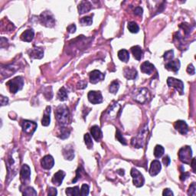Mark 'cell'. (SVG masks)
<instances>
[{
	"instance_id": "cell-1",
	"label": "cell",
	"mask_w": 196,
	"mask_h": 196,
	"mask_svg": "<svg viewBox=\"0 0 196 196\" xmlns=\"http://www.w3.org/2000/svg\"><path fill=\"white\" fill-rule=\"evenodd\" d=\"M69 109L66 105H60L55 111V116L58 122L61 126H66L69 122Z\"/></svg>"
},
{
	"instance_id": "cell-2",
	"label": "cell",
	"mask_w": 196,
	"mask_h": 196,
	"mask_svg": "<svg viewBox=\"0 0 196 196\" xmlns=\"http://www.w3.org/2000/svg\"><path fill=\"white\" fill-rule=\"evenodd\" d=\"M148 133H149L148 126H145L142 127L140 130V133L137 135V137H133L132 139V145L136 148H142L144 146V144H145L146 140H147Z\"/></svg>"
},
{
	"instance_id": "cell-3",
	"label": "cell",
	"mask_w": 196,
	"mask_h": 196,
	"mask_svg": "<svg viewBox=\"0 0 196 196\" xmlns=\"http://www.w3.org/2000/svg\"><path fill=\"white\" fill-rule=\"evenodd\" d=\"M133 99L140 104H145L150 100V92L145 87L137 89L133 93Z\"/></svg>"
},
{
	"instance_id": "cell-4",
	"label": "cell",
	"mask_w": 196,
	"mask_h": 196,
	"mask_svg": "<svg viewBox=\"0 0 196 196\" xmlns=\"http://www.w3.org/2000/svg\"><path fill=\"white\" fill-rule=\"evenodd\" d=\"M24 80L22 77L18 76L10 80L6 83V85L8 87L10 92L12 94H16L18 90H20L23 87Z\"/></svg>"
},
{
	"instance_id": "cell-5",
	"label": "cell",
	"mask_w": 196,
	"mask_h": 196,
	"mask_svg": "<svg viewBox=\"0 0 196 196\" xmlns=\"http://www.w3.org/2000/svg\"><path fill=\"white\" fill-rule=\"evenodd\" d=\"M192 157V148L189 146L182 147L178 151V158L182 162L185 164H190Z\"/></svg>"
},
{
	"instance_id": "cell-6",
	"label": "cell",
	"mask_w": 196,
	"mask_h": 196,
	"mask_svg": "<svg viewBox=\"0 0 196 196\" xmlns=\"http://www.w3.org/2000/svg\"><path fill=\"white\" fill-rule=\"evenodd\" d=\"M40 22L46 27H53L55 25V19L49 12H44L40 15Z\"/></svg>"
},
{
	"instance_id": "cell-7",
	"label": "cell",
	"mask_w": 196,
	"mask_h": 196,
	"mask_svg": "<svg viewBox=\"0 0 196 196\" xmlns=\"http://www.w3.org/2000/svg\"><path fill=\"white\" fill-rule=\"evenodd\" d=\"M130 174H131L132 177H133V184L135 186H137V188H140V187H142L144 185L145 178H144L143 175L141 174L138 170L136 169L135 168H133L131 169Z\"/></svg>"
},
{
	"instance_id": "cell-8",
	"label": "cell",
	"mask_w": 196,
	"mask_h": 196,
	"mask_svg": "<svg viewBox=\"0 0 196 196\" xmlns=\"http://www.w3.org/2000/svg\"><path fill=\"white\" fill-rule=\"evenodd\" d=\"M21 125L24 133L28 134V135L33 134L37 129V124L35 122L30 121V120H23Z\"/></svg>"
},
{
	"instance_id": "cell-9",
	"label": "cell",
	"mask_w": 196,
	"mask_h": 196,
	"mask_svg": "<svg viewBox=\"0 0 196 196\" xmlns=\"http://www.w3.org/2000/svg\"><path fill=\"white\" fill-rule=\"evenodd\" d=\"M167 84L169 87H173L181 95L183 94L184 92V84L181 80L173 78V77H168L167 80Z\"/></svg>"
},
{
	"instance_id": "cell-10",
	"label": "cell",
	"mask_w": 196,
	"mask_h": 196,
	"mask_svg": "<svg viewBox=\"0 0 196 196\" xmlns=\"http://www.w3.org/2000/svg\"><path fill=\"white\" fill-rule=\"evenodd\" d=\"M89 101L93 104H101L103 102V96L100 91L91 90L87 94Z\"/></svg>"
},
{
	"instance_id": "cell-11",
	"label": "cell",
	"mask_w": 196,
	"mask_h": 196,
	"mask_svg": "<svg viewBox=\"0 0 196 196\" xmlns=\"http://www.w3.org/2000/svg\"><path fill=\"white\" fill-rule=\"evenodd\" d=\"M104 75L101 73L100 70H94L90 74V82L91 84H97L104 79Z\"/></svg>"
},
{
	"instance_id": "cell-12",
	"label": "cell",
	"mask_w": 196,
	"mask_h": 196,
	"mask_svg": "<svg viewBox=\"0 0 196 196\" xmlns=\"http://www.w3.org/2000/svg\"><path fill=\"white\" fill-rule=\"evenodd\" d=\"M41 164L44 169H51L54 165V158L50 155H47L42 158L41 160Z\"/></svg>"
},
{
	"instance_id": "cell-13",
	"label": "cell",
	"mask_w": 196,
	"mask_h": 196,
	"mask_svg": "<svg viewBox=\"0 0 196 196\" xmlns=\"http://www.w3.org/2000/svg\"><path fill=\"white\" fill-rule=\"evenodd\" d=\"M175 128L178 133L182 135H185L188 131V127L187 123L183 120H178L175 123Z\"/></svg>"
},
{
	"instance_id": "cell-14",
	"label": "cell",
	"mask_w": 196,
	"mask_h": 196,
	"mask_svg": "<svg viewBox=\"0 0 196 196\" xmlns=\"http://www.w3.org/2000/svg\"><path fill=\"white\" fill-rule=\"evenodd\" d=\"M162 166L159 160H153L151 162L150 168H149V174L151 176H156L161 171Z\"/></svg>"
},
{
	"instance_id": "cell-15",
	"label": "cell",
	"mask_w": 196,
	"mask_h": 196,
	"mask_svg": "<svg viewBox=\"0 0 196 196\" xmlns=\"http://www.w3.org/2000/svg\"><path fill=\"white\" fill-rule=\"evenodd\" d=\"M31 175V169L28 165H23L20 173V176H21V180L23 182H29L30 180Z\"/></svg>"
},
{
	"instance_id": "cell-16",
	"label": "cell",
	"mask_w": 196,
	"mask_h": 196,
	"mask_svg": "<svg viewBox=\"0 0 196 196\" xmlns=\"http://www.w3.org/2000/svg\"><path fill=\"white\" fill-rule=\"evenodd\" d=\"M123 75L127 80H135L137 77V71L135 68L126 67L123 70Z\"/></svg>"
},
{
	"instance_id": "cell-17",
	"label": "cell",
	"mask_w": 196,
	"mask_h": 196,
	"mask_svg": "<svg viewBox=\"0 0 196 196\" xmlns=\"http://www.w3.org/2000/svg\"><path fill=\"white\" fill-rule=\"evenodd\" d=\"M64 177H65L64 172L59 170V171L57 172L54 175L51 181H52V183L54 184V185H57V186H59V185H61V183H62Z\"/></svg>"
},
{
	"instance_id": "cell-18",
	"label": "cell",
	"mask_w": 196,
	"mask_h": 196,
	"mask_svg": "<svg viewBox=\"0 0 196 196\" xmlns=\"http://www.w3.org/2000/svg\"><path fill=\"white\" fill-rule=\"evenodd\" d=\"M44 54V51L42 48L34 47L33 49H31L29 52V56L30 58H34V59H41Z\"/></svg>"
},
{
	"instance_id": "cell-19",
	"label": "cell",
	"mask_w": 196,
	"mask_h": 196,
	"mask_svg": "<svg viewBox=\"0 0 196 196\" xmlns=\"http://www.w3.org/2000/svg\"><path fill=\"white\" fill-rule=\"evenodd\" d=\"M140 70L142 73L147 74V75H151L155 70V66L152 64H151L149 61H145L141 64Z\"/></svg>"
},
{
	"instance_id": "cell-20",
	"label": "cell",
	"mask_w": 196,
	"mask_h": 196,
	"mask_svg": "<svg viewBox=\"0 0 196 196\" xmlns=\"http://www.w3.org/2000/svg\"><path fill=\"white\" fill-rule=\"evenodd\" d=\"M92 8V5L90 2L88 1H82L78 6V12L79 14H84V13H87Z\"/></svg>"
},
{
	"instance_id": "cell-21",
	"label": "cell",
	"mask_w": 196,
	"mask_h": 196,
	"mask_svg": "<svg viewBox=\"0 0 196 196\" xmlns=\"http://www.w3.org/2000/svg\"><path fill=\"white\" fill-rule=\"evenodd\" d=\"M90 133L92 135V137H94V140H95V141H97V142H100V140L103 137L102 131H101V128L98 126H93L91 127Z\"/></svg>"
},
{
	"instance_id": "cell-22",
	"label": "cell",
	"mask_w": 196,
	"mask_h": 196,
	"mask_svg": "<svg viewBox=\"0 0 196 196\" xmlns=\"http://www.w3.org/2000/svg\"><path fill=\"white\" fill-rule=\"evenodd\" d=\"M165 68L167 70L177 72L180 68V61H178V60L168 61V62L166 64V65H165Z\"/></svg>"
},
{
	"instance_id": "cell-23",
	"label": "cell",
	"mask_w": 196,
	"mask_h": 196,
	"mask_svg": "<svg viewBox=\"0 0 196 196\" xmlns=\"http://www.w3.org/2000/svg\"><path fill=\"white\" fill-rule=\"evenodd\" d=\"M34 35H35V32L32 29H28V30L25 31L21 35V39L23 42H30L33 40Z\"/></svg>"
},
{
	"instance_id": "cell-24",
	"label": "cell",
	"mask_w": 196,
	"mask_h": 196,
	"mask_svg": "<svg viewBox=\"0 0 196 196\" xmlns=\"http://www.w3.org/2000/svg\"><path fill=\"white\" fill-rule=\"evenodd\" d=\"M50 114H51V106H47L45 109V111H44V116H43L42 120V126H48L50 124V122H51Z\"/></svg>"
},
{
	"instance_id": "cell-25",
	"label": "cell",
	"mask_w": 196,
	"mask_h": 196,
	"mask_svg": "<svg viewBox=\"0 0 196 196\" xmlns=\"http://www.w3.org/2000/svg\"><path fill=\"white\" fill-rule=\"evenodd\" d=\"M131 51L133 53V55L137 61L141 60L142 57V50L139 45L133 46L131 48Z\"/></svg>"
},
{
	"instance_id": "cell-26",
	"label": "cell",
	"mask_w": 196,
	"mask_h": 196,
	"mask_svg": "<svg viewBox=\"0 0 196 196\" xmlns=\"http://www.w3.org/2000/svg\"><path fill=\"white\" fill-rule=\"evenodd\" d=\"M120 110V105L118 104H115L114 105H113L107 111V114L111 119H113V118L116 117L117 116V112Z\"/></svg>"
},
{
	"instance_id": "cell-27",
	"label": "cell",
	"mask_w": 196,
	"mask_h": 196,
	"mask_svg": "<svg viewBox=\"0 0 196 196\" xmlns=\"http://www.w3.org/2000/svg\"><path fill=\"white\" fill-rule=\"evenodd\" d=\"M118 58L120 61H123V62H128L129 59H130V53L126 49H122L118 51Z\"/></svg>"
},
{
	"instance_id": "cell-28",
	"label": "cell",
	"mask_w": 196,
	"mask_h": 196,
	"mask_svg": "<svg viewBox=\"0 0 196 196\" xmlns=\"http://www.w3.org/2000/svg\"><path fill=\"white\" fill-rule=\"evenodd\" d=\"M64 156L67 160H72L73 158L75 157V153H74V150L71 147L65 148L64 149Z\"/></svg>"
},
{
	"instance_id": "cell-29",
	"label": "cell",
	"mask_w": 196,
	"mask_h": 196,
	"mask_svg": "<svg viewBox=\"0 0 196 196\" xmlns=\"http://www.w3.org/2000/svg\"><path fill=\"white\" fill-rule=\"evenodd\" d=\"M127 28H128L129 31L131 33H137L140 31V27H139V25L135 22H129L128 25H127Z\"/></svg>"
},
{
	"instance_id": "cell-30",
	"label": "cell",
	"mask_w": 196,
	"mask_h": 196,
	"mask_svg": "<svg viewBox=\"0 0 196 196\" xmlns=\"http://www.w3.org/2000/svg\"><path fill=\"white\" fill-rule=\"evenodd\" d=\"M66 194L70 196H77L80 195V189L78 186L73 187V188H68L66 189Z\"/></svg>"
},
{
	"instance_id": "cell-31",
	"label": "cell",
	"mask_w": 196,
	"mask_h": 196,
	"mask_svg": "<svg viewBox=\"0 0 196 196\" xmlns=\"http://www.w3.org/2000/svg\"><path fill=\"white\" fill-rule=\"evenodd\" d=\"M58 97L60 101H64L68 99V93H67L66 89L64 87H62L60 89L58 93Z\"/></svg>"
},
{
	"instance_id": "cell-32",
	"label": "cell",
	"mask_w": 196,
	"mask_h": 196,
	"mask_svg": "<svg viewBox=\"0 0 196 196\" xmlns=\"http://www.w3.org/2000/svg\"><path fill=\"white\" fill-rule=\"evenodd\" d=\"M164 148L160 145L156 146L154 149V156L156 158H160L164 154Z\"/></svg>"
},
{
	"instance_id": "cell-33",
	"label": "cell",
	"mask_w": 196,
	"mask_h": 196,
	"mask_svg": "<svg viewBox=\"0 0 196 196\" xmlns=\"http://www.w3.org/2000/svg\"><path fill=\"white\" fill-rule=\"evenodd\" d=\"M119 87H120V84L117 80L113 81L112 83L111 84V85H110V87H109L110 92L112 93V94H116V93L118 91V90H119Z\"/></svg>"
},
{
	"instance_id": "cell-34",
	"label": "cell",
	"mask_w": 196,
	"mask_h": 196,
	"mask_svg": "<svg viewBox=\"0 0 196 196\" xmlns=\"http://www.w3.org/2000/svg\"><path fill=\"white\" fill-rule=\"evenodd\" d=\"M84 142H85L86 146L88 149H91L93 147V141L89 133H86L84 135Z\"/></svg>"
},
{
	"instance_id": "cell-35",
	"label": "cell",
	"mask_w": 196,
	"mask_h": 196,
	"mask_svg": "<svg viewBox=\"0 0 196 196\" xmlns=\"http://www.w3.org/2000/svg\"><path fill=\"white\" fill-rule=\"evenodd\" d=\"M22 194L23 195H37V192L32 187H27Z\"/></svg>"
},
{
	"instance_id": "cell-36",
	"label": "cell",
	"mask_w": 196,
	"mask_h": 196,
	"mask_svg": "<svg viewBox=\"0 0 196 196\" xmlns=\"http://www.w3.org/2000/svg\"><path fill=\"white\" fill-rule=\"evenodd\" d=\"M80 22L83 25H90L91 24H92L93 20L91 17L85 16V17H83V18L80 20Z\"/></svg>"
},
{
	"instance_id": "cell-37",
	"label": "cell",
	"mask_w": 196,
	"mask_h": 196,
	"mask_svg": "<svg viewBox=\"0 0 196 196\" xmlns=\"http://www.w3.org/2000/svg\"><path fill=\"white\" fill-rule=\"evenodd\" d=\"M163 58H164V59L166 61H172L173 58H174V51H173V50H170V51H166L164 54V55H163Z\"/></svg>"
},
{
	"instance_id": "cell-38",
	"label": "cell",
	"mask_w": 196,
	"mask_h": 196,
	"mask_svg": "<svg viewBox=\"0 0 196 196\" xmlns=\"http://www.w3.org/2000/svg\"><path fill=\"white\" fill-rule=\"evenodd\" d=\"M179 27L184 30V33L186 36H188L191 32V26L188 23H183L179 25Z\"/></svg>"
},
{
	"instance_id": "cell-39",
	"label": "cell",
	"mask_w": 196,
	"mask_h": 196,
	"mask_svg": "<svg viewBox=\"0 0 196 196\" xmlns=\"http://www.w3.org/2000/svg\"><path fill=\"white\" fill-rule=\"evenodd\" d=\"M89 194V186L87 184H83L80 191V195L82 196L88 195Z\"/></svg>"
},
{
	"instance_id": "cell-40",
	"label": "cell",
	"mask_w": 196,
	"mask_h": 196,
	"mask_svg": "<svg viewBox=\"0 0 196 196\" xmlns=\"http://www.w3.org/2000/svg\"><path fill=\"white\" fill-rule=\"evenodd\" d=\"M116 140H117L118 141H120L122 144H123V145H126V140H125L124 137H123V135L121 134V132H120L119 130H116Z\"/></svg>"
},
{
	"instance_id": "cell-41",
	"label": "cell",
	"mask_w": 196,
	"mask_h": 196,
	"mask_svg": "<svg viewBox=\"0 0 196 196\" xmlns=\"http://www.w3.org/2000/svg\"><path fill=\"white\" fill-rule=\"evenodd\" d=\"M69 134H70V131L68 130V129L64 128V127H62L61 128V134H60V138L61 139H66L69 137Z\"/></svg>"
},
{
	"instance_id": "cell-42",
	"label": "cell",
	"mask_w": 196,
	"mask_h": 196,
	"mask_svg": "<svg viewBox=\"0 0 196 196\" xmlns=\"http://www.w3.org/2000/svg\"><path fill=\"white\" fill-rule=\"evenodd\" d=\"M188 195L195 196L196 195V184L195 182L191 184L190 187H189L188 191Z\"/></svg>"
},
{
	"instance_id": "cell-43",
	"label": "cell",
	"mask_w": 196,
	"mask_h": 196,
	"mask_svg": "<svg viewBox=\"0 0 196 196\" xmlns=\"http://www.w3.org/2000/svg\"><path fill=\"white\" fill-rule=\"evenodd\" d=\"M83 172H84V169H83V167H82V166H80V167L77 168V171H76V174H77L76 177H75V179H73V181H72L73 183L76 182L77 180H78L79 178L81 177V174H82V173H83Z\"/></svg>"
},
{
	"instance_id": "cell-44",
	"label": "cell",
	"mask_w": 196,
	"mask_h": 196,
	"mask_svg": "<svg viewBox=\"0 0 196 196\" xmlns=\"http://www.w3.org/2000/svg\"><path fill=\"white\" fill-rule=\"evenodd\" d=\"M187 72L189 74V75H195V68H194L193 64H189L188 66V68H187Z\"/></svg>"
},
{
	"instance_id": "cell-45",
	"label": "cell",
	"mask_w": 196,
	"mask_h": 196,
	"mask_svg": "<svg viewBox=\"0 0 196 196\" xmlns=\"http://www.w3.org/2000/svg\"><path fill=\"white\" fill-rule=\"evenodd\" d=\"M87 81H85V80H80V82H79L78 84H77V89H84L86 87H87Z\"/></svg>"
},
{
	"instance_id": "cell-46",
	"label": "cell",
	"mask_w": 196,
	"mask_h": 196,
	"mask_svg": "<svg viewBox=\"0 0 196 196\" xmlns=\"http://www.w3.org/2000/svg\"><path fill=\"white\" fill-rule=\"evenodd\" d=\"M58 194L57 192V189L55 188H52V187H50L49 188V192H48V195H56Z\"/></svg>"
},
{
	"instance_id": "cell-47",
	"label": "cell",
	"mask_w": 196,
	"mask_h": 196,
	"mask_svg": "<svg viewBox=\"0 0 196 196\" xmlns=\"http://www.w3.org/2000/svg\"><path fill=\"white\" fill-rule=\"evenodd\" d=\"M170 162H171V159H170L169 156H165L164 158H163L162 162H163V164H164L166 166H168V165L170 164Z\"/></svg>"
},
{
	"instance_id": "cell-48",
	"label": "cell",
	"mask_w": 196,
	"mask_h": 196,
	"mask_svg": "<svg viewBox=\"0 0 196 196\" xmlns=\"http://www.w3.org/2000/svg\"><path fill=\"white\" fill-rule=\"evenodd\" d=\"M0 100H1V105H2V106L6 105V104H8V97H3V96L2 95V96H1V98H0Z\"/></svg>"
},
{
	"instance_id": "cell-49",
	"label": "cell",
	"mask_w": 196,
	"mask_h": 196,
	"mask_svg": "<svg viewBox=\"0 0 196 196\" xmlns=\"http://www.w3.org/2000/svg\"><path fill=\"white\" fill-rule=\"evenodd\" d=\"M67 29H68V31L70 33H74L76 31V26H75V24H72V25H70Z\"/></svg>"
},
{
	"instance_id": "cell-50",
	"label": "cell",
	"mask_w": 196,
	"mask_h": 196,
	"mask_svg": "<svg viewBox=\"0 0 196 196\" xmlns=\"http://www.w3.org/2000/svg\"><path fill=\"white\" fill-rule=\"evenodd\" d=\"M142 12H143V10H142V8L141 7H137L134 9V13L137 15H142Z\"/></svg>"
},
{
	"instance_id": "cell-51",
	"label": "cell",
	"mask_w": 196,
	"mask_h": 196,
	"mask_svg": "<svg viewBox=\"0 0 196 196\" xmlns=\"http://www.w3.org/2000/svg\"><path fill=\"white\" fill-rule=\"evenodd\" d=\"M162 195H164V196L165 195H174V194H173V192H172L171 189L166 188V189H164V191H163Z\"/></svg>"
},
{
	"instance_id": "cell-52",
	"label": "cell",
	"mask_w": 196,
	"mask_h": 196,
	"mask_svg": "<svg viewBox=\"0 0 196 196\" xmlns=\"http://www.w3.org/2000/svg\"><path fill=\"white\" fill-rule=\"evenodd\" d=\"M188 176H189L188 173H185V172H184V173H182V174L181 175V176H180V179H181L182 181H184V180L186 179Z\"/></svg>"
},
{
	"instance_id": "cell-53",
	"label": "cell",
	"mask_w": 196,
	"mask_h": 196,
	"mask_svg": "<svg viewBox=\"0 0 196 196\" xmlns=\"http://www.w3.org/2000/svg\"><path fill=\"white\" fill-rule=\"evenodd\" d=\"M195 163V158H194V159H192V170H193L194 173H196Z\"/></svg>"
}]
</instances>
